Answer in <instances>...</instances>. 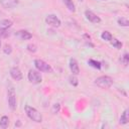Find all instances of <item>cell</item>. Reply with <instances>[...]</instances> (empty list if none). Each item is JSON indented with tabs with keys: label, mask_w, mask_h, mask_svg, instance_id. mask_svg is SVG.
I'll use <instances>...</instances> for the list:
<instances>
[{
	"label": "cell",
	"mask_w": 129,
	"mask_h": 129,
	"mask_svg": "<svg viewBox=\"0 0 129 129\" xmlns=\"http://www.w3.org/2000/svg\"><path fill=\"white\" fill-rule=\"evenodd\" d=\"M27 77H28L29 82L32 83V84H40L42 82V78H41V75H40L39 71L29 70Z\"/></svg>",
	"instance_id": "cell-4"
},
{
	"label": "cell",
	"mask_w": 129,
	"mask_h": 129,
	"mask_svg": "<svg viewBox=\"0 0 129 129\" xmlns=\"http://www.w3.org/2000/svg\"><path fill=\"white\" fill-rule=\"evenodd\" d=\"M59 109H60V105L58 104V103H56V104H54L53 105V107H52V113H57L58 111H59Z\"/></svg>",
	"instance_id": "cell-25"
},
{
	"label": "cell",
	"mask_w": 129,
	"mask_h": 129,
	"mask_svg": "<svg viewBox=\"0 0 129 129\" xmlns=\"http://www.w3.org/2000/svg\"><path fill=\"white\" fill-rule=\"evenodd\" d=\"M111 44L115 47V48H117V49H120L121 47H122V42L121 41H119L118 39H116V38H112L111 39Z\"/></svg>",
	"instance_id": "cell-17"
},
{
	"label": "cell",
	"mask_w": 129,
	"mask_h": 129,
	"mask_svg": "<svg viewBox=\"0 0 129 129\" xmlns=\"http://www.w3.org/2000/svg\"><path fill=\"white\" fill-rule=\"evenodd\" d=\"M62 2L64 3V5L67 6V8L72 11V12H75L76 11V7H75V4L73 2V0H62Z\"/></svg>",
	"instance_id": "cell-15"
},
{
	"label": "cell",
	"mask_w": 129,
	"mask_h": 129,
	"mask_svg": "<svg viewBox=\"0 0 129 129\" xmlns=\"http://www.w3.org/2000/svg\"><path fill=\"white\" fill-rule=\"evenodd\" d=\"M101 37H102L104 40H107V41H111V39L113 38V37H112V34H111L109 31H103L102 34H101Z\"/></svg>",
	"instance_id": "cell-19"
},
{
	"label": "cell",
	"mask_w": 129,
	"mask_h": 129,
	"mask_svg": "<svg viewBox=\"0 0 129 129\" xmlns=\"http://www.w3.org/2000/svg\"><path fill=\"white\" fill-rule=\"evenodd\" d=\"M118 24H119L120 26L127 27V26H129V21H128L127 18H125V17H121V18L118 19Z\"/></svg>",
	"instance_id": "cell-18"
},
{
	"label": "cell",
	"mask_w": 129,
	"mask_h": 129,
	"mask_svg": "<svg viewBox=\"0 0 129 129\" xmlns=\"http://www.w3.org/2000/svg\"><path fill=\"white\" fill-rule=\"evenodd\" d=\"M27 50L28 51H30V52H35L36 50H37V47H36V45L35 44H33V43H29V44H27Z\"/></svg>",
	"instance_id": "cell-23"
},
{
	"label": "cell",
	"mask_w": 129,
	"mask_h": 129,
	"mask_svg": "<svg viewBox=\"0 0 129 129\" xmlns=\"http://www.w3.org/2000/svg\"><path fill=\"white\" fill-rule=\"evenodd\" d=\"M0 47H1V40H0Z\"/></svg>",
	"instance_id": "cell-26"
},
{
	"label": "cell",
	"mask_w": 129,
	"mask_h": 129,
	"mask_svg": "<svg viewBox=\"0 0 129 129\" xmlns=\"http://www.w3.org/2000/svg\"><path fill=\"white\" fill-rule=\"evenodd\" d=\"M3 51H4V53H6V54H10V53L12 52V47H11V45H10V44H5V45H4V48H3Z\"/></svg>",
	"instance_id": "cell-24"
},
{
	"label": "cell",
	"mask_w": 129,
	"mask_h": 129,
	"mask_svg": "<svg viewBox=\"0 0 129 129\" xmlns=\"http://www.w3.org/2000/svg\"><path fill=\"white\" fill-rule=\"evenodd\" d=\"M10 76H11V78H12L13 80H15V81H20V80L22 79V73H21V71H20L18 68H16V67L10 69Z\"/></svg>",
	"instance_id": "cell-8"
},
{
	"label": "cell",
	"mask_w": 129,
	"mask_h": 129,
	"mask_svg": "<svg viewBox=\"0 0 129 129\" xmlns=\"http://www.w3.org/2000/svg\"><path fill=\"white\" fill-rule=\"evenodd\" d=\"M88 63H89L91 67H93V68H95V69H97V70H100L101 67H102V64H101L100 61L95 60V59H92V58L88 60Z\"/></svg>",
	"instance_id": "cell-16"
},
{
	"label": "cell",
	"mask_w": 129,
	"mask_h": 129,
	"mask_svg": "<svg viewBox=\"0 0 129 129\" xmlns=\"http://www.w3.org/2000/svg\"><path fill=\"white\" fill-rule=\"evenodd\" d=\"M70 70L73 73V75H75V76L80 74V68H79L78 61L75 58H71L70 59Z\"/></svg>",
	"instance_id": "cell-10"
},
{
	"label": "cell",
	"mask_w": 129,
	"mask_h": 129,
	"mask_svg": "<svg viewBox=\"0 0 129 129\" xmlns=\"http://www.w3.org/2000/svg\"><path fill=\"white\" fill-rule=\"evenodd\" d=\"M119 122H120V124H127L129 122V110L128 109L124 110V112L121 114Z\"/></svg>",
	"instance_id": "cell-12"
},
{
	"label": "cell",
	"mask_w": 129,
	"mask_h": 129,
	"mask_svg": "<svg viewBox=\"0 0 129 129\" xmlns=\"http://www.w3.org/2000/svg\"><path fill=\"white\" fill-rule=\"evenodd\" d=\"M0 3L4 8L11 9L14 8L19 3V0H0Z\"/></svg>",
	"instance_id": "cell-9"
},
{
	"label": "cell",
	"mask_w": 129,
	"mask_h": 129,
	"mask_svg": "<svg viewBox=\"0 0 129 129\" xmlns=\"http://www.w3.org/2000/svg\"><path fill=\"white\" fill-rule=\"evenodd\" d=\"M69 82H70V84H71V85H73L74 87L78 86V84H79V82H78V79L75 77V75H73V76H70V78H69Z\"/></svg>",
	"instance_id": "cell-21"
},
{
	"label": "cell",
	"mask_w": 129,
	"mask_h": 129,
	"mask_svg": "<svg viewBox=\"0 0 129 129\" xmlns=\"http://www.w3.org/2000/svg\"><path fill=\"white\" fill-rule=\"evenodd\" d=\"M34 66L39 72H44V73H52V68L50 64L45 62L42 59H35L34 60Z\"/></svg>",
	"instance_id": "cell-3"
},
{
	"label": "cell",
	"mask_w": 129,
	"mask_h": 129,
	"mask_svg": "<svg viewBox=\"0 0 129 129\" xmlns=\"http://www.w3.org/2000/svg\"><path fill=\"white\" fill-rule=\"evenodd\" d=\"M95 85L102 89H109L113 85V79L109 76H101L95 80Z\"/></svg>",
	"instance_id": "cell-2"
},
{
	"label": "cell",
	"mask_w": 129,
	"mask_h": 129,
	"mask_svg": "<svg viewBox=\"0 0 129 129\" xmlns=\"http://www.w3.org/2000/svg\"><path fill=\"white\" fill-rule=\"evenodd\" d=\"M9 35H10V32H9L7 29H5V28H1V27H0V37L6 38V37H8Z\"/></svg>",
	"instance_id": "cell-22"
},
{
	"label": "cell",
	"mask_w": 129,
	"mask_h": 129,
	"mask_svg": "<svg viewBox=\"0 0 129 129\" xmlns=\"http://www.w3.org/2000/svg\"><path fill=\"white\" fill-rule=\"evenodd\" d=\"M79 1H81V2H82V1H84V0H79Z\"/></svg>",
	"instance_id": "cell-27"
},
{
	"label": "cell",
	"mask_w": 129,
	"mask_h": 129,
	"mask_svg": "<svg viewBox=\"0 0 129 129\" xmlns=\"http://www.w3.org/2000/svg\"><path fill=\"white\" fill-rule=\"evenodd\" d=\"M85 15H86V18L89 21H91L92 23H100L101 22V18L91 10H86Z\"/></svg>",
	"instance_id": "cell-7"
},
{
	"label": "cell",
	"mask_w": 129,
	"mask_h": 129,
	"mask_svg": "<svg viewBox=\"0 0 129 129\" xmlns=\"http://www.w3.org/2000/svg\"><path fill=\"white\" fill-rule=\"evenodd\" d=\"M121 62H122L125 67H127V64H128V62H129V55H128L127 52H125V53L123 54V56L121 57Z\"/></svg>",
	"instance_id": "cell-20"
},
{
	"label": "cell",
	"mask_w": 129,
	"mask_h": 129,
	"mask_svg": "<svg viewBox=\"0 0 129 129\" xmlns=\"http://www.w3.org/2000/svg\"><path fill=\"white\" fill-rule=\"evenodd\" d=\"M24 110H25V113H26V115L28 116L29 119H31L32 121L37 122V123L42 122V115H41L35 108L26 105L25 108H24Z\"/></svg>",
	"instance_id": "cell-1"
},
{
	"label": "cell",
	"mask_w": 129,
	"mask_h": 129,
	"mask_svg": "<svg viewBox=\"0 0 129 129\" xmlns=\"http://www.w3.org/2000/svg\"><path fill=\"white\" fill-rule=\"evenodd\" d=\"M8 105L11 110L16 109V95L13 88L8 89Z\"/></svg>",
	"instance_id": "cell-6"
},
{
	"label": "cell",
	"mask_w": 129,
	"mask_h": 129,
	"mask_svg": "<svg viewBox=\"0 0 129 129\" xmlns=\"http://www.w3.org/2000/svg\"><path fill=\"white\" fill-rule=\"evenodd\" d=\"M9 125V118L7 116H2L0 119V128L5 129Z\"/></svg>",
	"instance_id": "cell-13"
},
{
	"label": "cell",
	"mask_w": 129,
	"mask_h": 129,
	"mask_svg": "<svg viewBox=\"0 0 129 129\" xmlns=\"http://www.w3.org/2000/svg\"><path fill=\"white\" fill-rule=\"evenodd\" d=\"M15 35H16V36H18L20 39H23V40L30 39V38L32 37L31 33H30V32H28V31H26V30H19V31H17V32L15 33Z\"/></svg>",
	"instance_id": "cell-11"
},
{
	"label": "cell",
	"mask_w": 129,
	"mask_h": 129,
	"mask_svg": "<svg viewBox=\"0 0 129 129\" xmlns=\"http://www.w3.org/2000/svg\"><path fill=\"white\" fill-rule=\"evenodd\" d=\"M12 24H13V22H12L11 20H9V19H3V20H0V27H1V28H5V29H7V28L11 27Z\"/></svg>",
	"instance_id": "cell-14"
},
{
	"label": "cell",
	"mask_w": 129,
	"mask_h": 129,
	"mask_svg": "<svg viewBox=\"0 0 129 129\" xmlns=\"http://www.w3.org/2000/svg\"><path fill=\"white\" fill-rule=\"evenodd\" d=\"M45 22L48 25H50L51 27H58V26H60V20L54 14H48L45 17Z\"/></svg>",
	"instance_id": "cell-5"
}]
</instances>
